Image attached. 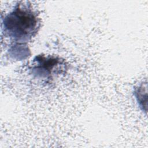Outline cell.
<instances>
[{"label": "cell", "instance_id": "1", "mask_svg": "<svg viewBox=\"0 0 148 148\" xmlns=\"http://www.w3.org/2000/svg\"><path fill=\"white\" fill-rule=\"evenodd\" d=\"M39 26V18L31 5L18 2L10 12L2 17V32L12 42L8 50L28 49L27 43L36 34Z\"/></svg>", "mask_w": 148, "mask_h": 148}, {"label": "cell", "instance_id": "2", "mask_svg": "<svg viewBox=\"0 0 148 148\" xmlns=\"http://www.w3.org/2000/svg\"><path fill=\"white\" fill-rule=\"evenodd\" d=\"M58 62V60L55 58H46L44 56H38L34 60L35 64L32 69V74L37 77L49 79L53 71L54 66L57 65Z\"/></svg>", "mask_w": 148, "mask_h": 148}]
</instances>
